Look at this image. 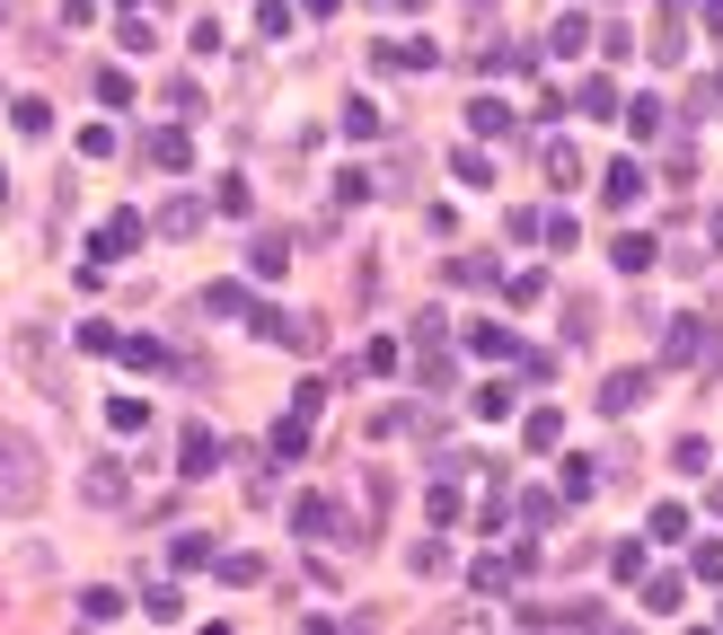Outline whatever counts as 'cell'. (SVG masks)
I'll list each match as a JSON object with an SVG mask.
<instances>
[{
  "mask_svg": "<svg viewBox=\"0 0 723 635\" xmlns=\"http://www.w3.org/2000/svg\"><path fill=\"white\" fill-rule=\"evenodd\" d=\"M635 195H644V177H635V159H617L608 168V204H635Z\"/></svg>",
  "mask_w": 723,
  "mask_h": 635,
  "instance_id": "obj_13",
  "label": "cell"
},
{
  "mask_svg": "<svg viewBox=\"0 0 723 635\" xmlns=\"http://www.w3.org/2000/svg\"><path fill=\"white\" fill-rule=\"evenodd\" d=\"M177 450H186V459H177L186 477H204V468H221V441H212L204 424H186V441H177Z\"/></svg>",
  "mask_w": 723,
  "mask_h": 635,
  "instance_id": "obj_2",
  "label": "cell"
},
{
  "mask_svg": "<svg viewBox=\"0 0 723 635\" xmlns=\"http://www.w3.org/2000/svg\"><path fill=\"white\" fill-rule=\"evenodd\" d=\"M36 495H44V468H36V450H27L18 433H0V512L36 504Z\"/></svg>",
  "mask_w": 723,
  "mask_h": 635,
  "instance_id": "obj_1",
  "label": "cell"
},
{
  "mask_svg": "<svg viewBox=\"0 0 723 635\" xmlns=\"http://www.w3.org/2000/svg\"><path fill=\"white\" fill-rule=\"evenodd\" d=\"M309 450V415H291V424H274V459H300Z\"/></svg>",
  "mask_w": 723,
  "mask_h": 635,
  "instance_id": "obj_9",
  "label": "cell"
},
{
  "mask_svg": "<svg viewBox=\"0 0 723 635\" xmlns=\"http://www.w3.org/2000/svg\"><path fill=\"white\" fill-rule=\"evenodd\" d=\"M283 265H291V248H283V239H256V274H265V282H274Z\"/></svg>",
  "mask_w": 723,
  "mask_h": 635,
  "instance_id": "obj_18",
  "label": "cell"
},
{
  "mask_svg": "<svg viewBox=\"0 0 723 635\" xmlns=\"http://www.w3.org/2000/svg\"><path fill=\"white\" fill-rule=\"evenodd\" d=\"M468 125L494 141V132H512V107H503V98H477V116H468Z\"/></svg>",
  "mask_w": 723,
  "mask_h": 635,
  "instance_id": "obj_12",
  "label": "cell"
},
{
  "mask_svg": "<svg viewBox=\"0 0 723 635\" xmlns=\"http://www.w3.org/2000/svg\"><path fill=\"white\" fill-rule=\"evenodd\" d=\"M9 125L27 132V141H44V132H53V116H44V98H18V107H9Z\"/></svg>",
  "mask_w": 723,
  "mask_h": 635,
  "instance_id": "obj_7",
  "label": "cell"
},
{
  "mask_svg": "<svg viewBox=\"0 0 723 635\" xmlns=\"http://www.w3.org/2000/svg\"><path fill=\"white\" fill-rule=\"evenodd\" d=\"M0 204H9V168H0Z\"/></svg>",
  "mask_w": 723,
  "mask_h": 635,
  "instance_id": "obj_20",
  "label": "cell"
},
{
  "mask_svg": "<svg viewBox=\"0 0 723 635\" xmlns=\"http://www.w3.org/2000/svg\"><path fill=\"white\" fill-rule=\"evenodd\" d=\"M204 309H212V318H256V309H247V291H239V282H212V291H204Z\"/></svg>",
  "mask_w": 723,
  "mask_h": 635,
  "instance_id": "obj_6",
  "label": "cell"
},
{
  "mask_svg": "<svg viewBox=\"0 0 723 635\" xmlns=\"http://www.w3.org/2000/svg\"><path fill=\"white\" fill-rule=\"evenodd\" d=\"M80 486H89V504H123V468H116V459H98Z\"/></svg>",
  "mask_w": 723,
  "mask_h": 635,
  "instance_id": "obj_3",
  "label": "cell"
},
{
  "mask_svg": "<svg viewBox=\"0 0 723 635\" xmlns=\"http://www.w3.org/2000/svg\"><path fill=\"white\" fill-rule=\"evenodd\" d=\"M635 397H644V371H617V380L601 388V406H608V415H626V406H635Z\"/></svg>",
  "mask_w": 723,
  "mask_h": 635,
  "instance_id": "obj_8",
  "label": "cell"
},
{
  "mask_svg": "<svg viewBox=\"0 0 723 635\" xmlns=\"http://www.w3.org/2000/svg\"><path fill=\"white\" fill-rule=\"evenodd\" d=\"M574 107H583V116H608V107H617V89H608L601 71H592V80H583V98H574Z\"/></svg>",
  "mask_w": 723,
  "mask_h": 635,
  "instance_id": "obj_14",
  "label": "cell"
},
{
  "mask_svg": "<svg viewBox=\"0 0 723 635\" xmlns=\"http://www.w3.org/2000/svg\"><path fill=\"white\" fill-rule=\"evenodd\" d=\"M150 159L159 168H186V132H150Z\"/></svg>",
  "mask_w": 723,
  "mask_h": 635,
  "instance_id": "obj_16",
  "label": "cell"
},
{
  "mask_svg": "<svg viewBox=\"0 0 723 635\" xmlns=\"http://www.w3.org/2000/svg\"><path fill=\"white\" fill-rule=\"evenodd\" d=\"M141 609L168 627V618H186V592H177V583H150V601H141Z\"/></svg>",
  "mask_w": 723,
  "mask_h": 635,
  "instance_id": "obj_10",
  "label": "cell"
},
{
  "mask_svg": "<svg viewBox=\"0 0 723 635\" xmlns=\"http://www.w3.org/2000/svg\"><path fill=\"white\" fill-rule=\"evenodd\" d=\"M706 27H715V36H723V0H706Z\"/></svg>",
  "mask_w": 723,
  "mask_h": 635,
  "instance_id": "obj_19",
  "label": "cell"
},
{
  "mask_svg": "<svg viewBox=\"0 0 723 635\" xmlns=\"http://www.w3.org/2000/svg\"><path fill=\"white\" fill-rule=\"evenodd\" d=\"M644 609H653V618H671V609H680V583H671V574H662V583H644Z\"/></svg>",
  "mask_w": 723,
  "mask_h": 635,
  "instance_id": "obj_17",
  "label": "cell"
},
{
  "mask_svg": "<svg viewBox=\"0 0 723 635\" xmlns=\"http://www.w3.org/2000/svg\"><path fill=\"white\" fill-rule=\"evenodd\" d=\"M107 424H116V433H141V424H150V406H141V397H116V406H107Z\"/></svg>",
  "mask_w": 723,
  "mask_h": 635,
  "instance_id": "obj_15",
  "label": "cell"
},
{
  "mask_svg": "<svg viewBox=\"0 0 723 635\" xmlns=\"http://www.w3.org/2000/svg\"><path fill=\"white\" fill-rule=\"evenodd\" d=\"M132 239H141V221H132V212H116V221L98 230V256H132Z\"/></svg>",
  "mask_w": 723,
  "mask_h": 635,
  "instance_id": "obj_5",
  "label": "cell"
},
{
  "mask_svg": "<svg viewBox=\"0 0 723 635\" xmlns=\"http://www.w3.org/2000/svg\"><path fill=\"white\" fill-rule=\"evenodd\" d=\"M327 520H336V512H327V504H318V495H309V504H300V512H291V529H300V538H336V529H327Z\"/></svg>",
  "mask_w": 723,
  "mask_h": 635,
  "instance_id": "obj_11",
  "label": "cell"
},
{
  "mask_svg": "<svg viewBox=\"0 0 723 635\" xmlns=\"http://www.w3.org/2000/svg\"><path fill=\"white\" fill-rule=\"evenodd\" d=\"M195 221H204V204H186V195L159 204V230H168V239H195Z\"/></svg>",
  "mask_w": 723,
  "mask_h": 635,
  "instance_id": "obj_4",
  "label": "cell"
}]
</instances>
